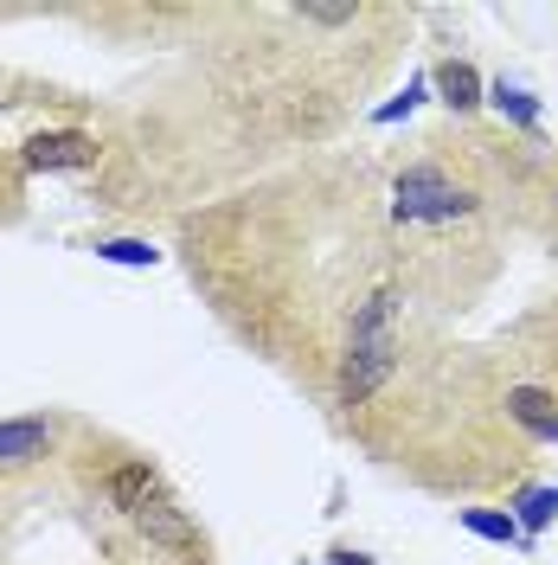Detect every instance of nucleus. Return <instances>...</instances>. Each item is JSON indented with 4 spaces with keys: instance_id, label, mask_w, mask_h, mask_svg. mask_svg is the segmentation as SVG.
Listing matches in <instances>:
<instances>
[{
    "instance_id": "nucleus-1",
    "label": "nucleus",
    "mask_w": 558,
    "mask_h": 565,
    "mask_svg": "<svg viewBox=\"0 0 558 565\" xmlns=\"http://www.w3.org/2000/svg\"><path fill=\"white\" fill-rule=\"evenodd\" d=\"M398 366V296L379 289L366 296V309L353 316L347 353H341V380H334V398L341 405H366L373 392L385 386V373Z\"/></svg>"
},
{
    "instance_id": "nucleus-2",
    "label": "nucleus",
    "mask_w": 558,
    "mask_h": 565,
    "mask_svg": "<svg viewBox=\"0 0 558 565\" xmlns=\"http://www.w3.org/2000/svg\"><path fill=\"white\" fill-rule=\"evenodd\" d=\"M469 206L462 193H455V180L443 168H411V174H398V218H455V212Z\"/></svg>"
},
{
    "instance_id": "nucleus-3",
    "label": "nucleus",
    "mask_w": 558,
    "mask_h": 565,
    "mask_svg": "<svg viewBox=\"0 0 558 565\" xmlns=\"http://www.w3.org/2000/svg\"><path fill=\"white\" fill-rule=\"evenodd\" d=\"M129 521H136L141 540H154V546H168V553H200V527H193V521L180 514L168 494H154V501H148L141 514H129Z\"/></svg>"
},
{
    "instance_id": "nucleus-4",
    "label": "nucleus",
    "mask_w": 558,
    "mask_h": 565,
    "mask_svg": "<svg viewBox=\"0 0 558 565\" xmlns=\"http://www.w3.org/2000/svg\"><path fill=\"white\" fill-rule=\"evenodd\" d=\"M26 161L33 168H90L97 161V141L84 136V129H52V136H33Z\"/></svg>"
},
{
    "instance_id": "nucleus-5",
    "label": "nucleus",
    "mask_w": 558,
    "mask_h": 565,
    "mask_svg": "<svg viewBox=\"0 0 558 565\" xmlns=\"http://www.w3.org/2000/svg\"><path fill=\"white\" fill-rule=\"evenodd\" d=\"M45 450H52V424H45V418L0 424V469H20V462H39Z\"/></svg>"
},
{
    "instance_id": "nucleus-6",
    "label": "nucleus",
    "mask_w": 558,
    "mask_h": 565,
    "mask_svg": "<svg viewBox=\"0 0 558 565\" xmlns=\"http://www.w3.org/2000/svg\"><path fill=\"white\" fill-rule=\"evenodd\" d=\"M154 494L161 489H154V469H148V462H122V469L109 476V501H116L122 514H141Z\"/></svg>"
},
{
    "instance_id": "nucleus-7",
    "label": "nucleus",
    "mask_w": 558,
    "mask_h": 565,
    "mask_svg": "<svg viewBox=\"0 0 558 565\" xmlns=\"http://www.w3.org/2000/svg\"><path fill=\"white\" fill-rule=\"evenodd\" d=\"M507 412H514L533 437H558V398L552 392H533V386L507 392Z\"/></svg>"
},
{
    "instance_id": "nucleus-8",
    "label": "nucleus",
    "mask_w": 558,
    "mask_h": 565,
    "mask_svg": "<svg viewBox=\"0 0 558 565\" xmlns=\"http://www.w3.org/2000/svg\"><path fill=\"white\" fill-rule=\"evenodd\" d=\"M437 84H443V97H450L455 109H475V104H482V97H475L482 84H475V71H469V65H443V71H437Z\"/></svg>"
},
{
    "instance_id": "nucleus-9",
    "label": "nucleus",
    "mask_w": 558,
    "mask_h": 565,
    "mask_svg": "<svg viewBox=\"0 0 558 565\" xmlns=\"http://www.w3.org/2000/svg\"><path fill=\"white\" fill-rule=\"evenodd\" d=\"M462 527H475L482 540H521V527L507 514H462Z\"/></svg>"
},
{
    "instance_id": "nucleus-10",
    "label": "nucleus",
    "mask_w": 558,
    "mask_h": 565,
    "mask_svg": "<svg viewBox=\"0 0 558 565\" xmlns=\"http://www.w3.org/2000/svg\"><path fill=\"white\" fill-rule=\"evenodd\" d=\"M109 257V264H154V250L141 245V238H109V245H97Z\"/></svg>"
},
{
    "instance_id": "nucleus-11",
    "label": "nucleus",
    "mask_w": 558,
    "mask_h": 565,
    "mask_svg": "<svg viewBox=\"0 0 558 565\" xmlns=\"http://www.w3.org/2000/svg\"><path fill=\"white\" fill-rule=\"evenodd\" d=\"M552 514H558V494L552 489H533V494H526V527H546Z\"/></svg>"
},
{
    "instance_id": "nucleus-12",
    "label": "nucleus",
    "mask_w": 558,
    "mask_h": 565,
    "mask_svg": "<svg viewBox=\"0 0 558 565\" xmlns=\"http://www.w3.org/2000/svg\"><path fill=\"white\" fill-rule=\"evenodd\" d=\"M494 104H501V109H514V116H521V122H533V104H526L521 90H507V84H501V90H494Z\"/></svg>"
},
{
    "instance_id": "nucleus-13",
    "label": "nucleus",
    "mask_w": 558,
    "mask_h": 565,
    "mask_svg": "<svg viewBox=\"0 0 558 565\" xmlns=\"http://www.w3.org/2000/svg\"><path fill=\"white\" fill-rule=\"evenodd\" d=\"M341 565H360V559H353V553H341Z\"/></svg>"
}]
</instances>
